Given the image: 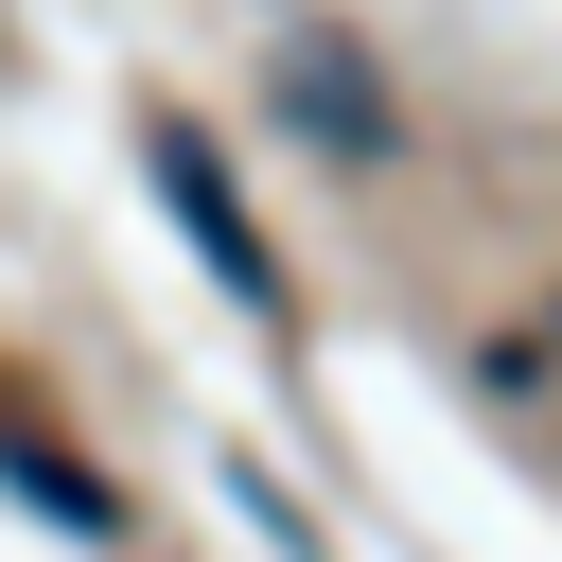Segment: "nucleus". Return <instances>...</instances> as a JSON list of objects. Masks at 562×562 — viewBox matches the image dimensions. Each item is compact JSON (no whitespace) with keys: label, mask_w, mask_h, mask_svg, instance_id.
Wrapping results in <instances>:
<instances>
[{"label":"nucleus","mask_w":562,"mask_h":562,"mask_svg":"<svg viewBox=\"0 0 562 562\" xmlns=\"http://www.w3.org/2000/svg\"><path fill=\"white\" fill-rule=\"evenodd\" d=\"M140 176H158V211H176V246L246 299V316H299V281H281V246L246 228V193H228V158H211V123L193 105H140Z\"/></svg>","instance_id":"nucleus-1"},{"label":"nucleus","mask_w":562,"mask_h":562,"mask_svg":"<svg viewBox=\"0 0 562 562\" xmlns=\"http://www.w3.org/2000/svg\"><path fill=\"white\" fill-rule=\"evenodd\" d=\"M281 105H299L334 158H386V88L351 70V35H281Z\"/></svg>","instance_id":"nucleus-2"},{"label":"nucleus","mask_w":562,"mask_h":562,"mask_svg":"<svg viewBox=\"0 0 562 562\" xmlns=\"http://www.w3.org/2000/svg\"><path fill=\"white\" fill-rule=\"evenodd\" d=\"M0 492H18L35 527H70V544H123V492H105L70 439H35V422H0Z\"/></svg>","instance_id":"nucleus-3"}]
</instances>
